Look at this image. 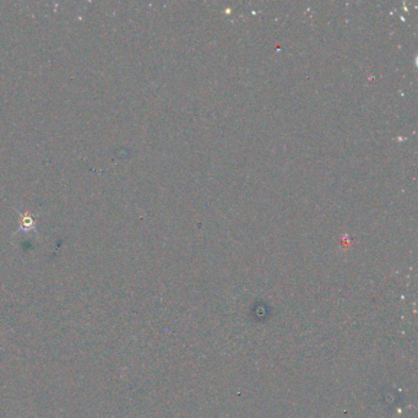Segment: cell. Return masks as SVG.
<instances>
[{
  "label": "cell",
  "instance_id": "cell-1",
  "mask_svg": "<svg viewBox=\"0 0 418 418\" xmlns=\"http://www.w3.org/2000/svg\"><path fill=\"white\" fill-rule=\"evenodd\" d=\"M18 231L22 232H32L37 231V217L29 212L25 214H20V228Z\"/></svg>",
  "mask_w": 418,
  "mask_h": 418
}]
</instances>
